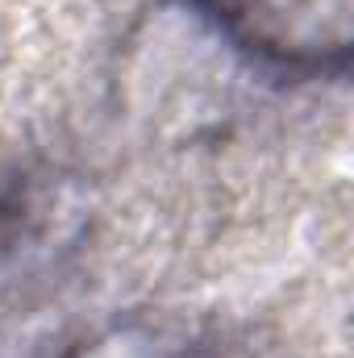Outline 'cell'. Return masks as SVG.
Listing matches in <instances>:
<instances>
[{"mask_svg": "<svg viewBox=\"0 0 354 358\" xmlns=\"http://www.w3.org/2000/svg\"><path fill=\"white\" fill-rule=\"evenodd\" d=\"M225 17L271 55L325 59L346 46L351 0H221Z\"/></svg>", "mask_w": 354, "mask_h": 358, "instance_id": "1", "label": "cell"}]
</instances>
